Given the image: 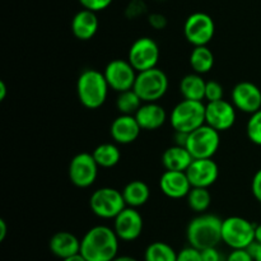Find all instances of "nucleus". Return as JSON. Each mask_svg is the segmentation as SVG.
I'll list each match as a JSON object with an SVG mask.
<instances>
[{"label":"nucleus","instance_id":"obj_1","mask_svg":"<svg viewBox=\"0 0 261 261\" xmlns=\"http://www.w3.org/2000/svg\"><path fill=\"white\" fill-rule=\"evenodd\" d=\"M119 241L114 228L94 226L81 240V254L87 261H112L119 252Z\"/></svg>","mask_w":261,"mask_h":261},{"label":"nucleus","instance_id":"obj_2","mask_svg":"<svg viewBox=\"0 0 261 261\" xmlns=\"http://www.w3.org/2000/svg\"><path fill=\"white\" fill-rule=\"evenodd\" d=\"M223 219L214 214L200 213L193 218L186 228V239L190 246L198 250L218 246L222 242Z\"/></svg>","mask_w":261,"mask_h":261},{"label":"nucleus","instance_id":"obj_3","mask_svg":"<svg viewBox=\"0 0 261 261\" xmlns=\"http://www.w3.org/2000/svg\"><path fill=\"white\" fill-rule=\"evenodd\" d=\"M110 86L106 76L97 69H86L76 81V93L79 102L86 109H99L106 102Z\"/></svg>","mask_w":261,"mask_h":261},{"label":"nucleus","instance_id":"obj_4","mask_svg":"<svg viewBox=\"0 0 261 261\" xmlns=\"http://www.w3.org/2000/svg\"><path fill=\"white\" fill-rule=\"evenodd\" d=\"M170 124L175 132L185 134L194 132L205 124V105L203 101L184 98L173 107L170 115Z\"/></svg>","mask_w":261,"mask_h":261},{"label":"nucleus","instance_id":"obj_5","mask_svg":"<svg viewBox=\"0 0 261 261\" xmlns=\"http://www.w3.org/2000/svg\"><path fill=\"white\" fill-rule=\"evenodd\" d=\"M255 228L256 224L244 217H228L222 223V242L232 250L249 249L255 242Z\"/></svg>","mask_w":261,"mask_h":261},{"label":"nucleus","instance_id":"obj_6","mask_svg":"<svg viewBox=\"0 0 261 261\" xmlns=\"http://www.w3.org/2000/svg\"><path fill=\"white\" fill-rule=\"evenodd\" d=\"M168 76L162 69L152 68L139 71L134 84V91L143 102H158L168 91Z\"/></svg>","mask_w":261,"mask_h":261},{"label":"nucleus","instance_id":"obj_7","mask_svg":"<svg viewBox=\"0 0 261 261\" xmlns=\"http://www.w3.org/2000/svg\"><path fill=\"white\" fill-rule=\"evenodd\" d=\"M89 206L98 218L115 219L126 208V203L121 191L114 188H101L91 195Z\"/></svg>","mask_w":261,"mask_h":261},{"label":"nucleus","instance_id":"obj_8","mask_svg":"<svg viewBox=\"0 0 261 261\" xmlns=\"http://www.w3.org/2000/svg\"><path fill=\"white\" fill-rule=\"evenodd\" d=\"M219 144L221 135L218 130L204 124L194 132L189 133L185 147L191 153L194 160H200L213 158V155L218 152Z\"/></svg>","mask_w":261,"mask_h":261},{"label":"nucleus","instance_id":"obj_9","mask_svg":"<svg viewBox=\"0 0 261 261\" xmlns=\"http://www.w3.org/2000/svg\"><path fill=\"white\" fill-rule=\"evenodd\" d=\"M216 33L213 18L203 12H196L189 15L184 23V35L186 40L195 46H206Z\"/></svg>","mask_w":261,"mask_h":261},{"label":"nucleus","instance_id":"obj_10","mask_svg":"<svg viewBox=\"0 0 261 261\" xmlns=\"http://www.w3.org/2000/svg\"><path fill=\"white\" fill-rule=\"evenodd\" d=\"M127 60L138 73L155 68L160 60V46L153 38L139 37L130 46Z\"/></svg>","mask_w":261,"mask_h":261},{"label":"nucleus","instance_id":"obj_11","mask_svg":"<svg viewBox=\"0 0 261 261\" xmlns=\"http://www.w3.org/2000/svg\"><path fill=\"white\" fill-rule=\"evenodd\" d=\"M98 168L99 166L92 153H78L69 163V180L76 188L87 189L96 182Z\"/></svg>","mask_w":261,"mask_h":261},{"label":"nucleus","instance_id":"obj_12","mask_svg":"<svg viewBox=\"0 0 261 261\" xmlns=\"http://www.w3.org/2000/svg\"><path fill=\"white\" fill-rule=\"evenodd\" d=\"M103 74L110 88L120 93V92L134 88L138 71L129 63V60L115 59L107 64Z\"/></svg>","mask_w":261,"mask_h":261},{"label":"nucleus","instance_id":"obj_13","mask_svg":"<svg viewBox=\"0 0 261 261\" xmlns=\"http://www.w3.org/2000/svg\"><path fill=\"white\" fill-rule=\"evenodd\" d=\"M144 228L143 217L137 208L126 206L116 218L114 219V231L116 232L120 241H135L142 234Z\"/></svg>","mask_w":261,"mask_h":261},{"label":"nucleus","instance_id":"obj_14","mask_svg":"<svg viewBox=\"0 0 261 261\" xmlns=\"http://www.w3.org/2000/svg\"><path fill=\"white\" fill-rule=\"evenodd\" d=\"M236 110L232 102L224 99L208 102L205 105V124L219 133L227 132L236 122Z\"/></svg>","mask_w":261,"mask_h":261},{"label":"nucleus","instance_id":"obj_15","mask_svg":"<svg viewBox=\"0 0 261 261\" xmlns=\"http://www.w3.org/2000/svg\"><path fill=\"white\" fill-rule=\"evenodd\" d=\"M232 103L245 114H254L261 109V89L251 82H240L231 93Z\"/></svg>","mask_w":261,"mask_h":261},{"label":"nucleus","instance_id":"obj_16","mask_svg":"<svg viewBox=\"0 0 261 261\" xmlns=\"http://www.w3.org/2000/svg\"><path fill=\"white\" fill-rule=\"evenodd\" d=\"M189 180L193 188H211L218 180L219 168L213 158L194 160L186 170Z\"/></svg>","mask_w":261,"mask_h":261},{"label":"nucleus","instance_id":"obj_17","mask_svg":"<svg viewBox=\"0 0 261 261\" xmlns=\"http://www.w3.org/2000/svg\"><path fill=\"white\" fill-rule=\"evenodd\" d=\"M142 127L138 122L135 115H122L120 114L116 119L112 121L110 127L111 138L117 144H132L139 137Z\"/></svg>","mask_w":261,"mask_h":261},{"label":"nucleus","instance_id":"obj_18","mask_svg":"<svg viewBox=\"0 0 261 261\" xmlns=\"http://www.w3.org/2000/svg\"><path fill=\"white\" fill-rule=\"evenodd\" d=\"M191 184L186 172L166 170L160 178V189L167 198L182 199L191 190Z\"/></svg>","mask_w":261,"mask_h":261},{"label":"nucleus","instance_id":"obj_19","mask_svg":"<svg viewBox=\"0 0 261 261\" xmlns=\"http://www.w3.org/2000/svg\"><path fill=\"white\" fill-rule=\"evenodd\" d=\"M142 130H157L167 121V112L157 102H143L140 109L135 114Z\"/></svg>","mask_w":261,"mask_h":261},{"label":"nucleus","instance_id":"obj_20","mask_svg":"<svg viewBox=\"0 0 261 261\" xmlns=\"http://www.w3.org/2000/svg\"><path fill=\"white\" fill-rule=\"evenodd\" d=\"M98 17L96 12L82 9L71 19V32L75 38L81 41H88L94 37L98 31Z\"/></svg>","mask_w":261,"mask_h":261},{"label":"nucleus","instance_id":"obj_21","mask_svg":"<svg viewBox=\"0 0 261 261\" xmlns=\"http://www.w3.org/2000/svg\"><path fill=\"white\" fill-rule=\"evenodd\" d=\"M48 247L56 257L64 260L81 252V240L70 232H56L50 239Z\"/></svg>","mask_w":261,"mask_h":261},{"label":"nucleus","instance_id":"obj_22","mask_svg":"<svg viewBox=\"0 0 261 261\" xmlns=\"http://www.w3.org/2000/svg\"><path fill=\"white\" fill-rule=\"evenodd\" d=\"M194 161V157L188 148L182 145H172L167 148L162 154V165L168 171H182L186 172L189 166Z\"/></svg>","mask_w":261,"mask_h":261},{"label":"nucleus","instance_id":"obj_23","mask_svg":"<svg viewBox=\"0 0 261 261\" xmlns=\"http://www.w3.org/2000/svg\"><path fill=\"white\" fill-rule=\"evenodd\" d=\"M206 82L201 74L191 73L184 76L180 82V93L185 99L204 101L205 99Z\"/></svg>","mask_w":261,"mask_h":261},{"label":"nucleus","instance_id":"obj_24","mask_svg":"<svg viewBox=\"0 0 261 261\" xmlns=\"http://www.w3.org/2000/svg\"><path fill=\"white\" fill-rule=\"evenodd\" d=\"M121 193L125 199V203H126V206H132V208L143 206L149 200L150 196L149 186L140 180L127 182L125 188L122 189Z\"/></svg>","mask_w":261,"mask_h":261},{"label":"nucleus","instance_id":"obj_25","mask_svg":"<svg viewBox=\"0 0 261 261\" xmlns=\"http://www.w3.org/2000/svg\"><path fill=\"white\" fill-rule=\"evenodd\" d=\"M190 66L194 73L206 74L214 66V54L208 46H195L190 54Z\"/></svg>","mask_w":261,"mask_h":261},{"label":"nucleus","instance_id":"obj_26","mask_svg":"<svg viewBox=\"0 0 261 261\" xmlns=\"http://www.w3.org/2000/svg\"><path fill=\"white\" fill-rule=\"evenodd\" d=\"M92 154H93L97 165L102 168L115 167L121 158V152H120L119 147L116 144H112V143L99 144L98 147L94 148Z\"/></svg>","mask_w":261,"mask_h":261},{"label":"nucleus","instance_id":"obj_27","mask_svg":"<svg viewBox=\"0 0 261 261\" xmlns=\"http://www.w3.org/2000/svg\"><path fill=\"white\" fill-rule=\"evenodd\" d=\"M177 252L171 245L162 241H155L148 245L144 252V261H176Z\"/></svg>","mask_w":261,"mask_h":261},{"label":"nucleus","instance_id":"obj_28","mask_svg":"<svg viewBox=\"0 0 261 261\" xmlns=\"http://www.w3.org/2000/svg\"><path fill=\"white\" fill-rule=\"evenodd\" d=\"M186 199H188L189 208L199 214L208 211L212 203V195L206 188H191Z\"/></svg>","mask_w":261,"mask_h":261},{"label":"nucleus","instance_id":"obj_29","mask_svg":"<svg viewBox=\"0 0 261 261\" xmlns=\"http://www.w3.org/2000/svg\"><path fill=\"white\" fill-rule=\"evenodd\" d=\"M142 105V98L138 96L134 89L120 92L116 99V107L120 114L122 115H135Z\"/></svg>","mask_w":261,"mask_h":261},{"label":"nucleus","instance_id":"obj_30","mask_svg":"<svg viewBox=\"0 0 261 261\" xmlns=\"http://www.w3.org/2000/svg\"><path fill=\"white\" fill-rule=\"evenodd\" d=\"M246 133L250 142L261 147V109L250 115L246 125Z\"/></svg>","mask_w":261,"mask_h":261},{"label":"nucleus","instance_id":"obj_31","mask_svg":"<svg viewBox=\"0 0 261 261\" xmlns=\"http://www.w3.org/2000/svg\"><path fill=\"white\" fill-rule=\"evenodd\" d=\"M224 91L221 83L216 81L206 82L205 87V99L206 102H216L223 99Z\"/></svg>","mask_w":261,"mask_h":261},{"label":"nucleus","instance_id":"obj_32","mask_svg":"<svg viewBox=\"0 0 261 261\" xmlns=\"http://www.w3.org/2000/svg\"><path fill=\"white\" fill-rule=\"evenodd\" d=\"M176 261H204L201 256L200 250L195 249V247L190 246L182 249L181 251L177 252V260Z\"/></svg>","mask_w":261,"mask_h":261},{"label":"nucleus","instance_id":"obj_33","mask_svg":"<svg viewBox=\"0 0 261 261\" xmlns=\"http://www.w3.org/2000/svg\"><path fill=\"white\" fill-rule=\"evenodd\" d=\"M84 9L92 10V12H102L107 9L112 4L114 0H78Z\"/></svg>","mask_w":261,"mask_h":261},{"label":"nucleus","instance_id":"obj_34","mask_svg":"<svg viewBox=\"0 0 261 261\" xmlns=\"http://www.w3.org/2000/svg\"><path fill=\"white\" fill-rule=\"evenodd\" d=\"M145 12H147V7H145L144 2H142V0H133L126 8V15L130 19L140 17Z\"/></svg>","mask_w":261,"mask_h":261},{"label":"nucleus","instance_id":"obj_35","mask_svg":"<svg viewBox=\"0 0 261 261\" xmlns=\"http://www.w3.org/2000/svg\"><path fill=\"white\" fill-rule=\"evenodd\" d=\"M226 261H255L249 249H236L232 250L227 255Z\"/></svg>","mask_w":261,"mask_h":261},{"label":"nucleus","instance_id":"obj_36","mask_svg":"<svg viewBox=\"0 0 261 261\" xmlns=\"http://www.w3.org/2000/svg\"><path fill=\"white\" fill-rule=\"evenodd\" d=\"M201 256L204 261H226L227 257L222 254L221 250H218V246L201 250Z\"/></svg>","mask_w":261,"mask_h":261},{"label":"nucleus","instance_id":"obj_37","mask_svg":"<svg viewBox=\"0 0 261 261\" xmlns=\"http://www.w3.org/2000/svg\"><path fill=\"white\" fill-rule=\"evenodd\" d=\"M148 23H149L150 27H153L154 30H163L167 25V18L165 17L161 13H153L148 17Z\"/></svg>","mask_w":261,"mask_h":261},{"label":"nucleus","instance_id":"obj_38","mask_svg":"<svg viewBox=\"0 0 261 261\" xmlns=\"http://www.w3.org/2000/svg\"><path fill=\"white\" fill-rule=\"evenodd\" d=\"M251 191L255 199L261 204V168L255 173L254 177H252Z\"/></svg>","mask_w":261,"mask_h":261},{"label":"nucleus","instance_id":"obj_39","mask_svg":"<svg viewBox=\"0 0 261 261\" xmlns=\"http://www.w3.org/2000/svg\"><path fill=\"white\" fill-rule=\"evenodd\" d=\"M249 251L251 252L252 257L255 261H261V245L257 242H254L251 246L249 247Z\"/></svg>","mask_w":261,"mask_h":261},{"label":"nucleus","instance_id":"obj_40","mask_svg":"<svg viewBox=\"0 0 261 261\" xmlns=\"http://www.w3.org/2000/svg\"><path fill=\"white\" fill-rule=\"evenodd\" d=\"M8 233V226H7V222L4 219H0V241H4L5 237H7Z\"/></svg>","mask_w":261,"mask_h":261},{"label":"nucleus","instance_id":"obj_41","mask_svg":"<svg viewBox=\"0 0 261 261\" xmlns=\"http://www.w3.org/2000/svg\"><path fill=\"white\" fill-rule=\"evenodd\" d=\"M7 84L4 81H0V101H4L7 97Z\"/></svg>","mask_w":261,"mask_h":261},{"label":"nucleus","instance_id":"obj_42","mask_svg":"<svg viewBox=\"0 0 261 261\" xmlns=\"http://www.w3.org/2000/svg\"><path fill=\"white\" fill-rule=\"evenodd\" d=\"M61 261H87V260H86V257H84L83 255L79 252V254L73 255V256H69V257H66V259H64Z\"/></svg>","mask_w":261,"mask_h":261},{"label":"nucleus","instance_id":"obj_43","mask_svg":"<svg viewBox=\"0 0 261 261\" xmlns=\"http://www.w3.org/2000/svg\"><path fill=\"white\" fill-rule=\"evenodd\" d=\"M112 261H139V260H137L133 256H129V255H117V256Z\"/></svg>","mask_w":261,"mask_h":261},{"label":"nucleus","instance_id":"obj_44","mask_svg":"<svg viewBox=\"0 0 261 261\" xmlns=\"http://www.w3.org/2000/svg\"><path fill=\"white\" fill-rule=\"evenodd\" d=\"M255 242L261 245V223L256 224V228H255Z\"/></svg>","mask_w":261,"mask_h":261}]
</instances>
